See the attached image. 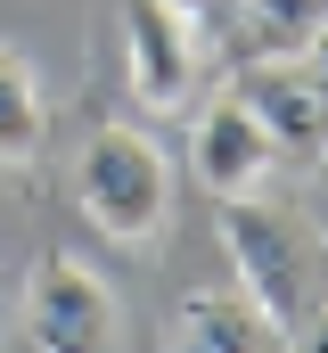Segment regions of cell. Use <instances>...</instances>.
I'll use <instances>...</instances> for the list:
<instances>
[{
  "instance_id": "cell-7",
  "label": "cell",
  "mask_w": 328,
  "mask_h": 353,
  "mask_svg": "<svg viewBox=\"0 0 328 353\" xmlns=\"http://www.w3.org/2000/svg\"><path fill=\"white\" fill-rule=\"evenodd\" d=\"M164 345H181V353H271V345H287V329L246 288H230V296H181V312L164 321Z\"/></svg>"
},
{
  "instance_id": "cell-1",
  "label": "cell",
  "mask_w": 328,
  "mask_h": 353,
  "mask_svg": "<svg viewBox=\"0 0 328 353\" xmlns=\"http://www.w3.org/2000/svg\"><path fill=\"white\" fill-rule=\"evenodd\" d=\"M222 205V247H230V271L238 288L287 329H304V312L328 296V230L304 214V205H271L263 189L254 197H214Z\"/></svg>"
},
{
  "instance_id": "cell-9",
  "label": "cell",
  "mask_w": 328,
  "mask_h": 353,
  "mask_svg": "<svg viewBox=\"0 0 328 353\" xmlns=\"http://www.w3.org/2000/svg\"><path fill=\"white\" fill-rule=\"evenodd\" d=\"M230 8V50L238 58H271V50H296L304 25L320 17L328 0H222Z\"/></svg>"
},
{
  "instance_id": "cell-5",
  "label": "cell",
  "mask_w": 328,
  "mask_h": 353,
  "mask_svg": "<svg viewBox=\"0 0 328 353\" xmlns=\"http://www.w3.org/2000/svg\"><path fill=\"white\" fill-rule=\"evenodd\" d=\"M230 90L263 115V132H271V148L287 165H328V74H312L296 50L238 58Z\"/></svg>"
},
{
  "instance_id": "cell-12",
  "label": "cell",
  "mask_w": 328,
  "mask_h": 353,
  "mask_svg": "<svg viewBox=\"0 0 328 353\" xmlns=\"http://www.w3.org/2000/svg\"><path fill=\"white\" fill-rule=\"evenodd\" d=\"M172 8H181V17H197V25H214V8H222V0H172Z\"/></svg>"
},
{
  "instance_id": "cell-10",
  "label": "cell",
  "mask_w": 328,
  "mask_h": 353,
  "mask_svg": "<svg viewBox=\"0 0 328 353\" xmlns=\"http://www.w3.org/2000/svg\"><path fill=\"white\" fill-rule=\"evenodd\" d=\"M296 58H304L312 74H328V8L312 17V25H304V41H296Z\"/></svg>"
},
{
  "instance_id": "cell-2",
  "label": "cell",
  "mask_w": 328,
  "mask_h": 353,
  "mask_svg": "<svg viewBox=\"0 0 328 353\" xmlns=\"http://www.w3.org/2000/svg\"><path fill=\"white\" fill-rule=\"evenodd\" d=\"M74 205L115 247H156L172 222V165L140 123H90L74 148Z\"/></svg>"
},
{
  "instance_id": "cell-8",
  "label": "cell",
  "mask_w": 328,
  "mask_h": 353,
  "mask_svg": "<svg viewBox=\"0 0 328 353\" xmlns=\"http://www.w3.org/2000/svg\"><path fill=\"white\" fill-rule=\"evenodd\" d=\"M41 132H50V107H41V74L25 50L0 41V173L33 165L41 157Z\"/></svg>"
},
{
  "instance_id": "cell-11",
  "label": "cell",
  "mask_w": 328,
  "mask_h": 353,
  "mask_svg": "<svg viewBox=\"0 0 328 353\" xmlns=\"http://www.w3.org/2000/svg\"><path fill=\"white\" fill-rule=\"evenodd\" d=\"M296 345H312V353H328V296L304 312V329H296Z\"/></svg>"
},
{
  "instance_id": "cell-4",
  "label": "cell",
  "mask_w": 328,
  "mask_h": 353,
  "mask_svg": "<svg viewBox=\"0 0 328 353\" xmlns=\"http://www.w3.org/2000/svg\"><path fill=\"white\" fill-rule=\"evenodd\" d=\"M123 66H132V99L148 115H181V107H197V90L214 74V33L197 17H181L172 0H123Z\"/></svg>"
},
{
  "instance_id": "cell-6",
  "label": "cell",
  "mask_w": 328,
  "mask_h": 353,
  "mask_svg": "<svg viewBox=\"0 0 328 353\" xmlns=\"http://www.w3.org/2000/svg\"><path fill=\"white\" fill-rule=\"evenodd\" d=\"M271 165H279V148H271L263 115L238 90H222L214 107H197V123H189V173H197L205 197H254V189H271Z\"/></svg>"
},
{
  "instance_id": "cell-3",
  "label": "cell",
  "mask_w": 328,
  "mask_h": 353,
  "mask_svg": "<svg viewBox=\"0 0 328 353\" xmlns=\"http://www.w3.org/2000/svg\"><path fill=\"white\" fill-rule=\"evenodd\" d=\"M17 329H25L33 353H107L123 337V312H115V288L82 263V255L50 247V255L33 263V279H25Z\"/></svg>"
}]
</instances>
